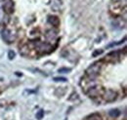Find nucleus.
<instances>
[{"mask_svg":"<svg viewBox=\"0 0 127 120\" xmlns=\"http://www.w3.org/2000/svg\"><path fill=\"white\" fill-rule=\"evenodd\" d=\"M110 11L113 16H120L122 13L126 11V0L116 1V2H111L110 4Z\"/></svg>","mask_w":127,"mask_h":120,"instance_id":"1","label":"nucleus"},{"mask_svg":"<svg viewBox=\"0 0 127 120\" xmlns=\"http://www.w3.org/2000/svg\"><path fill=\"white\" fill-rule=\"evenodd\" d=\"M102 67H103V62L102 61H96L86 69L85 75L91 79H96V77L100 74Z\"/></svg>","mask_w":127,"mask_h":120,"instance_id":"2","label":"nucleus"},{"mask_svg":"<svg viewBox=\"0 0 127 120\" xmlns=\"http://www.w3.org/2000/svg\"><path fill=\"white\" fill-rule=\"evenodd\" d=\"M32 49L35 51V52H38L40 54H48L50 52L53 51V47L50 43L47 42H40V41H37V42H33V47Z\"/></svg>","mask_w":127,"mask_h":120,"instance_id":"3","label":"nucleus"},{"mask_svg":"<svg viewBox=\"0 0 127 120\" xmlns=\"http://www.w3.org/2000/svg\"><path fill=\"white\" fill-rule=\"evenodd\" d=\"M96 85H98V83L95 81V79H91V78L87 77L86 75L83 78H81L80 86H81L82 90L84 91V93H87L91 88L95 87Z\"/></svg>","mask_w":127,"mask_h":120,"instance_id":"4","label":"nucleus"},{"mask_svg":"<svg viewBox=\"0 0 127 120\" xmlns=\"http://www.w3.org/2000/svg\"><path fill=\"white\" fill-rule=\"evenodd\" d=\"M102 97H103V99H104L105 102H107V103H112L117 98V92L111 90V89L105 90L104 91V94L102 95Z\"/></svg>","mask_w":127,"mask_h":120,"instance_id":"5","label":"nucleus"},{"mask_svg":"<svg viewBox=\"0 0 127 120\" xmlns=\"http://www.w3.org/2000/svg\"><path fill=\"white\" fill-rule=\"evenodd\" d=\"M104 88L99 86V85H96L95 87L91 88L90 90L88 91L86 94L88 95L89 98H92V99H95V98H99V97H102V95L104 94Z\"/></svg>","mask_w":127,"mask_h":120,"instance_id":"6","label":"nucleus"},{"mask_svg":"<svg viewBox=\"0 0 127 120\" xmlns=\"http://www.w3.org/2000/svg\"><path fill=\"white\" fill-rule=\"evenodd\" d=\"M2 37L8 44H11L16 40V34H14L8 29H5V30H2Z\"/></svg>","mask_w":127,"mask_h":120,"instance_id":"7","label":"nucleus"},{"mask_svg":"<svg viewBox=\"0 0 127 120\" xmlns=\"http://www.w3.org/2000/svg\"><path fill=\"white\" fill-rule=\"evenodd\" d=\"M3 10L6 14L11 15L14 13V2L13 0H5L3 4Z\"/></svg>","mask_w":127,"mask_h":120,"instance_id":"8","label":"nucleus"},{"mask_svg":"<svg viewBox=\"0 0 127 120\" xmlns=\"http://www.w3.org/2000/svg\"><path fill=\"white\" fill-rule=\"evenodd\" d=\"M119 53H120V52H118V51L111 52L110 54H108V55L105 57L104 60L107 61V62H114L117 59L120 58V57H119Z\"/></svg>","mask_w":127,"mask_h":120,"instance_id":"9","label":"nucleus"},{"mask_svg":"<svg viewBox=\"0 0 127 120\" xmlns=\"http://www.w3.org/2000/svg\"><path fill=\"white\" fill-rule=\"evenodd\" d=\"M48 23L52 25L55 28H58L60 26V19L57 16H49L48 17Z\"/></svg>","mask_w":127,"mask_h":120,"instance_id":"10","label":"nucleus"},{"mask_svg":"<svg viewBox=\"0 0 127 120\" xmlns=\"http://www.w3.org/2000/svg\"><path fill=\"white\" fill-rule=\"evenodd\" d=\"M45 36H46V38H47L48 41H50V42L55 41L56 38H57V31L54 30H48L47 32H46V34H45Z\"/></svg>","mask_w":127,"mask_h":120,"instance_id":"11","label":"nucleus"},{"mask_svg":"<svg viewBox=\"0 0 127 120\" xmlns=\"http://www.w3.org/2000/svg\"><path fill=\"white\" fill-rule=\"evenodd\" d=\"M31 51H32V49L30 48V46L24 45L20 49V54L24 57H29V56H31Z\"/></svg>","mask_w":127,"mask_h":120,"instance_id":"12","label":"nucleus"},{"mask_svg":"<svg viewBox=\"0 0 127 120\" xmlns=\"http://www.w3.org/2000/svg\"><path fill=\"white\" fill-rule=\"evenodd\" d=\"M109 114L111 115V117L116 118L117 116H119V115H120V111H119L117 108H113V109H111V110L109 111Z\"/></svg>","mask_w":127,"mask_h":120,"instance_id":"13","label":"nucleus"},{"mask_svg":"<svg viewBox=\"0 0 127 120\" xmlns=\"http://www.w3.org/2000/svg\"><path fill=\"white\" fill-rule=\"evenodd\" d=\"M86 120H103V118H102V116H101L100 114H98V113H93V114L89 115Z\"/></svg>","mask_w":127,"mask_h":120,"instance_id":"14","label":"nucleus"},{"mask_svg":"<svg viewBox=\"0 0 127 120\" xmlns=\"http://www.w3.org/2000/svg\"><path fill=\"white\" fill-rule=\"evenodd\" d=\"M35 116H36V119L37 120H41L43 118V116H44V111L40 109L38 112H36V115Z\"/></svg>","mask_w":127,"mask_h":120,"instance_id":"15","label":"nucleus"},{"mask_svg":"<svg viewBox=\"0 0 127 120\" xmlns=\"http://www.w3.org/2000/svg\"><path fill=\"white\" fill-rule=\"evenodd\" d=\"M58 71H59V73H68L71 71V69L67 68V67H61V68H59Z\"/></svg>","mask_w":127,"mask_h":120,"instance_id":"16","label":"nucleus"},{"mask_svg":"<svg viewBox=\"0 0 127 120\" xmlns=\"http://www.w3.org/2000/svg\"><path fill=\"white\" fill-rule=\"evenodd\" d=\"M15 56H16V54H15L14 51L10 50V51L8 52V58H9V60H13V59L15 58Z\"/></svg>","mask_w":127,"mask_h":120,"instance_id":"17","label":"nucleus"},{"mask_svg":"<svg viewBox=\"0 0 127 120\" xmlns=\"http://www.w3.org/2000/svg\"><path fill=\"white\" fill-rule=\"evenodd\" d=\"M54 81H56V82H65V81H67V79L64 78V77H55Z\"/></svg>","mask_w":127,"mask_h":120,"instance_id":"18","label":"nucleus"},{"mask_svg":"<svg viewBox=\"0 0 127 120\" xmlns=\"http://www.w3.org/2000/svg\"><path fill=\"white\" fill-rule=\"evenodd\" d=\"M101 54H103V50H96L93 52V54H92V56L95 58L97 56H99V55H101Z\"/></svg>","mask_w":127,"mask_h":120,"instance_id":"19","label":"nucleus"},{"mask_svg":"<svg viewBox=\"0 0 127 120\" xmlns=\"http://www.w3.org/2000/svg\"><path fill=\"white\" fill-rule=\"evenodd\" d=\"M16 74L18 75V76H20V75L22 76V73H20V72H16Z\"/></svg>","mask_w":127,"mask_h":120,"instance_id":"20","label":"nucleus"}]
</instances>
